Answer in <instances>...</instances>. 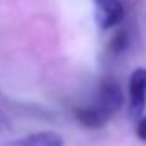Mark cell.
I'll list each match as a JSON object with an SVG mask.
<instances>
[{
  "instance_id": "8992f818",
  "label": "cell",
  "mask_w": 146,
  "mask_h": 146,
  "mask_svg": "<svg viewBox=\"0 0 146 146\" xmlns=\"http://www.w3.org/2000/svg\"><path fill=\"white\" fill-rule=\"evenodd\" d=\"M128 33L122 30V32H118L117 35L111 39V52H115V54H120L122 50H126V46H128Z\"/></svg>"
},
{
  "instance_id": "6da1fadb",
  "label": "cell",
  "mask_w": 146,
  "mask_h": 146,
  "mask_svg": "<svg viewBox=\"0 0 146 146\" xmlns=\"http://www.w3.org/2000/svg\"><path fill=\"white\" fill-rule=\"evenodd\" d=\"M128 111L131 117H143L146 109V67H139L128 80Z\"/></svg>"
},
{
  "instance_id": "7a4b0ae2",
  "label": "cell",
  "mask_w": 146,
  "mask_h": 146,
  "mask_svg": "<svg viewBox=\"0 0 146 146\" xmlns=\"http://www.w3.org/2000/svg\"><path fill=\"white\" fill-rule=\"evenodd\" d=\"M94 21L100 30H111L118 26L124 19V4L120 0H93Z\"/></svg>"
},
{
  "instance_id": "3957f363",
  "label": "cell",
  "mask_w": 146,
  "mask_h": 146,
  "mask_svg": "<svg viewBox=\"0 0 146 146\" xmlns=\"http://www.w3.org/2000/svg\"><path fill=\"white\" fill-rule=\"evenodd\" d=\"M104 111H107L109 115L117 113L124 104V94L122 89L118 85V82L111 76H106L102 82L98 83V91H96V102Z\"/></svg>"
},
{
  "instance_id": "277c9868",
  "label": "cell",
  "mask_w": 146,
  "mask_h": 146,
  "mask_svg": "<svg viewBox=\"0 0 146 146\" xmlns=\"http://www.w3.org/2000/svg\"><path fill=\"white\" fill-rule=\"evenodd\" d=\"M74 117H76V120H78L82 126H85V128L98 129V128H102V126H106L107 122H109L111 115L107 113V111H104L98 104H93V106L76 107Z\"/></svg>"
},
{
  "instance_id": "5b68a950",
  "label": "cell",
  "mask_w": 146,
  "mask_h": 146,
  "mask_svg": "<svg viewBox=\"0 0 146 146\" xmlns=\"http://www.w3.org/2000/svg\"><path fill=\"white\" fill-rule=\"evenodd\" d=\"M9 146H65V139L56 131H35L11 141Z\"/></svg>"
},
{
  "instance_id": "ba28073f",
  "label": "cell",
  "mask_w": 146,
  "mask_h": 146,
  "mask_svg": "<svg viewBox=\"0 0 146 146\" xmlns=\"http://www.w3.org/2000/svg\"><path fill=\"white\" fill-rule=\"evenodd\" d=\"M0 128H4V129H7L9 128V120H7V117L0 111Z\"/></svg>"
},
{
  "instance_id": "52a82bcc",
  "label": "cell",
  "mask_w": 146,
  "mask_h": 146,
  "mask_svg": "<svg viewBox=\"0 0 146 146\" xmlns=\"http://www.w3.org/2000/svg\"><path fill=\"white\" fill-rule=\"evenodd\" d=\"M137 137H139L143 143H146V115H143V117H139V122H137Z\"/></svg>"
}]
</instances>
